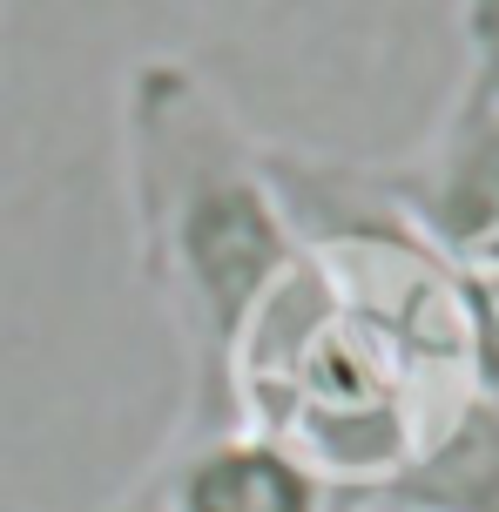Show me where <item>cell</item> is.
<instances>
[{"mask_svg":"<svg viewBox=\"0 0 499 512\" xmlns=\"http://www.w3.org/2000/svg\"><path fill=\"white\" fill-rule=\"evenodd\" d=\"M122 196L135 277L183 351V425H237V358L297 263V236L230 95L183 54H142L122 75Z\"/></svg>","mask_w":499,"mask_h":512,"instance_id":"1","label":"cell"},{"mask_svg":"<svg viewBox=\"0 0 499 512\" xmlns=\"http://www.w3.org/2000/svg\"><path fill=\"white\" fill-rule=\"evenodd\" d=\"M398 216L439 250L446 270L499 256V68L466 61L439 122L412 155L371 162Z\"/></svg>","mask_w":499,"mask_h":512,"instance_id":"2","label":"cell"},{"mask_svg":"<svg viewBox=\"0 0 499 512\" xmlns=\"http://www.w3.org/2000/svg\"><path fill=\"white\" fill-rule=\"evenodd\" d=\"M344 492L250 425L169 432L102 512H338Z\"/></svg>","mask_w":499,"mask_h":512,"instance_id":"3","label":"cell"},{"mask_svg":"<svg viewBox=\"0 0 499 512\" xmlns=\"http://www.w3.org/2000/svg\"><path fill=\"white\" fill-rule=\"evenodd\" d=\"M371 492L405 512H499V398L473 384L419 459Z\"/></svg>","mask_w":499,"mask_h":512,"instance_id":"4","label":"cell"},{"mask_svg":"<svg viewBox=\"0 0 499 512\" xmlns=\"http://www.w3.org/2000/svg\"><path fill=\"white\" fill-rule=\"evenodd\" d=\"M459 34H466V61L499 68V0H459Z\"/></svg>","mask_w":499,"mask_h":512,"instance_id":"5","label":"cell"},{"mask_svg":"<svg viewBox=\"0 0 499 512\" xmlns=\"http://www.w3.org/2000/svg\"><path fill=\"white\" fill-rule=\"evenodd\" d=\"M338 512H405V506L378 499V492H344V499H338Z\"/></svg>","mask_w":499,"mask_h":512,"instance_id":"6","label":"cell"}]
</instances>
